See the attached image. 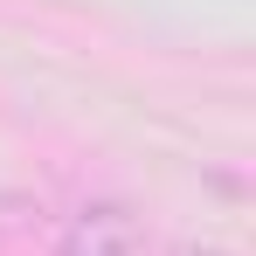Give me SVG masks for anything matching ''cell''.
Wrapping results in <instances>:
<instances>
[{
	"label": "cell",
	"instance_id": "obj_2",
	"mask_svg": "<svg viewBox=\"0 0 256 256\" xmlns=\"http://www.w3.org/2000/svg\"><path fill=\"white\" fill-rule=\"evenodd\" d=\"M173 256H228V250H173Z\"/></svg>",
	"mask_w": 256,
	"mask_h": 256
},
{
	"label": "cell",
	"instance_id": "obj_1",
	"mask_svg": "<svg viewBox=\"0 0 256 256\" xmlns=\"http://www.w3.org/2000/svg\"><path fill=\"white\" fill-rule=\"evenodd\" d=\"M56 256H152V236L138 228V214H132V208L97 201V208H84L70 228H62Z\"/></svg>",
	"mask_w": 256,
	"mask_h": 256
}]
</instances>
